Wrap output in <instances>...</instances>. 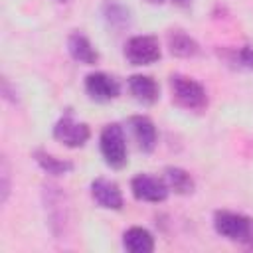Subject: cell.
I'll return each mask as SVG.
<instances>
[{
	"instance_id": "52a82bcc",
	"label": "cell",
	"mask_w": 253,
	"mask_h": 253,
	"mask_svg": "<svg viewBox=\"0 0 253 253\" xmlns=\"http://www.w3.org/2000/svg\"><path fill=\"white\" fill-rule=\"evenodd\" d=\"M85 93L97 103H109L121 95V83L105 71H95L85 77Z\"/></svg>"
},
{
	"instance_id": "6da1fadb",
	"label": "cell",
	"mask_w": 253,
	"mask_h": 253,
	"mask_svg": "<svg viewBox=\"0 0 253 253\" xmlns=\"http://www.w3.org/2000/svg\"><path fill=\"white\" fill-rule=\"evenodd\" d=\"M213 229L217 235L239 245H253V217L229 210L213 213Z\"/></svg>"
},
{
	"instance_id": "30bf717a",
	"label": "cell",
	"mask_w": 253,
	"mask_h": 253,
	"mask_svg": "<svg viewBox=\"0 0 253 253\" xmlns=\"http://www.w3.org/2000/svg\"><path fill=\"white\" fill-rule=\"evenodd\" d=\"M128 91L134 97V101H138L140 105H146V107L154 105L160 99V87H158L156 79L150 75H142V73L130 75L128 77Z\"/></svg>"
},
{
	"instance_id": "d6986e66",
	"label": "cell",
	"mask_w": 253,
	"mask_h": 253,
	"mask_svg": "<svg viewBox=\"0 0 253 253\" xmlns=\"http://www.w3.org/2000/svg\"><path fill=\"white\" fill-rule=\"evenodd\" d=\"M172 2H174L176 6H182V8H186V6H190V2H192V0H172Z\"/></svg>"
},
{
	"instance_id": "7a4b0ae2",
	"label": "cell",
	"mask_w": 253,
	"mask_h": 253,
	"mask_svg": "<svg viewBox=\"0 0 253 253\" xmlns=\"http://www.w3.org/2000/svg\"><path fill=\"white\" fill-rule=\"evenodd\" d=\"M170 91H172V101L186 111H204L208 107L206 87L188 75L172 73L170 75Z\"/></svg>"
},
{
	"instance_id": "8992f818",
	"label": "cell",
	"mask_w": 253,
	"mask_h": 253,
	"mask_svg": "<svg viewBox=\"0 0 253 253\" xmlns=\"http://www.w3.org/2000/svg\"><path fill=\"white\" fill-rule=\"evenodd\" d=\"M130 192L138 202L160 204L168 198L170 188L164 178H158L152 174H136L130 180Z\"/></svg>"
},
{
	"instance_id": "2e32d148",
	"label": "cell",
	"mask_w": 253,
	"mask_h": 253,
	"mask_svg": "<svg viewBox=\"0 0 253 253\" xmlns=\"http://www.w3.org/2000/svg\"><path fill=\"white\" fill-rule=\"evenodd\" d=\"M103 18L109 28L113 30H123L130 24V10L121 4L119 0H105L103 4Z\"/></svg>"
},
{
	"instance_id": "ac0fdd59",
	"label": "cell",
	"mask_w": 253,
	"mask_h": 253,
	"mask_svg": "<svg viewBox=\"0 0 253 253\" xmlns=\"http://www.w3.org/2000/svg\"><path fill=\"white\" fill-rule=\"evenodd\" d=\"M0 192H2L0 200H2V204H4V202L8 200V194H10V170H8L6 158L2 160V168H0Z\"/></svg>"
},
{
	"instance_id": "3957f363",
	"label": "cell",
	"mask_w": 253,
	"mask_h": 253,
	"mask_svg": "<svg viewBox=\"0 0 253 253\" xmlns=\"http://www.w3.org/2000/svg\"><path fill=\"white\" fill-rule=\"evenodd\" d=\"M99 148L101 156L107 166L113 170H121L128 162V150H126V136L125 128L119 123H109L103 126L99 136Z\"/></svg>"
},
{
	"instance_id": "e0dca14e",
	"label": "cell",
	"mask_w": 253,
	"mask_h": 253,
	"mask_svg": "<svg viewBox=\"0 0 253 253\" xmlns=\"http://www.w3.org/2000/svg\"><path fill=\"white\" fill-rule=\"evenodd\" d=\"M223 59L227 63H231L235 69L253 71V47H249V45H241L237 49H225Z\"/></svg>"
},
{
	"instance_id": "7c38bea8",
	"label": "cell",
	"mask_w": 253,
	"mask_h": 253,
	"mask_svg": "<svg viewBox=\"0 0 253 253\" xmlns=\"http://www.w3.org/2000/svg\"><path fill=\"white\" fill-rule=\"evenodd\" d=\"M166 42H168V49L174 57L190 59V57L200 55V43L184 30H170L166 36Z\"/></svg>"
},
{
	"instance_id": "44dd1931",
	"label": "cell",
	"mask_w": 253,
	"mask_h": 253,
	"mask_svg": "<svg viewBox=\"0 0 253 253\" xmlns=\"http://www.w3.org/2000/svg\"><path fill=\"white\" fill-rule=\"evenodd\" d=\"M59 2H67V0H59Z\"/></svg>"
},
{
	"instance_id": "5b68a950",
	"label": "cell",
	"mask_w": 253,
	"mask_h": 253,
	"mask_svg": "<svg viewBox=\"0 0 253 253\" xmlns=\"http://www.w3.org/2000/svg\"><path fill=\"white\" fill-rule=\"evenodd\" d=\"M53 138L67 148H81L91 138V128L87 123L75 121L71 111H65L53 125Z\"/></svg>"
},
{
	"instance_id": "5bb4252c",
	"label": "cell",
	"mask_w": 253,
	"mask_h": 253,
	"mask_svg": "<svg viewBox=\"0 0 253 253\" xmlns=\"http://www.w3.org/2000/svg\"><path fill=\"white\" fill-rule=\"evenodd\" d=\"M164 180H166L170 192L180 194V196H188L196 190V182H194L192 174L180 166H166L164 168Z\"/></svg>"
},
{
	"instance_id": "277c9868",
	"label": "cell",
	"mask_w": 253,
	"mask_h": 253,
	"mask_svg": "<svg viewBox=\"0 0 253 253\" xmlns=\"http://www.w3.org/2000/svg\"><path fill=\"white\" fill-rule=\"evenodd\" d=\"M123 53L130 65H152L160 59L162 49H160V42L156 36L142 34V36L128 38Z\"/></svg>"
},
{
	"instance_id": "ffe728a7",
	"label": "cell",
	"mask_w": 253,
	"mask_h": 253,
	"mask_svg": "<svg viewBox=\"0 0 253 253\" xmlns=\"http://www.w3.org/2000/svg\"><path fill=\"white\" fill-rule=\"evenodd\" d=\"M148 2H150V4H162L164 0H148Z\"/></svg>"
},
{
	"instance_id": "9c48e42d",
	"label": "cell",
	"mask_w": 253,
	"mask_h": 253,
	"mask_svg": "<svg viewBox=\"0 0 253 253\" xmlns=\"http://www.w3.org/2000/svg\"><path fill=\"white\" fill-rule=\"evenodd\" d=\"M128 128L132 132V138H134L138 150L148 154V152H152L156 148L158 134H156V126H154L150 117H146V115H132L128 119Z\"/></svg>"
},
{
	"instance_id": "8fae6325",
	"label": "cell",
	"mask_w": 253,
	"mask_h": 253,
	"mask_svg": "<svg viewBox=\"0 0 253 253\" xmlns=\"http://www.w3.org/2000/svg\"><path fill=\"white\" fill-rule=\"evenodd\" d=\"M67 51H69V55L75 61H79L83 65H95L99 61V51L93 47L89 38L85 34H81V32L69 34V38H67Z\"/></svg>"
},
{
	"instance_id": "4fadbf2b",
	"label": "cell",
	"mask_w": 253,
	"mask_h": 253,
	"mask_svg": "<svg viewBox=\"0 0 253 253\" xmlns=\"http://www.w3.org/2000/svg\"><path fill=\"white\" fill-rule=\"evenodd\" d=\"M123 247L128 253H152L154 251V237L148 229L132 225L123 233Z\"/></svg>"
},
{
	"instance_id": "9a60e30c",
	"label": "cell",
	"mask_w": 253,
	"mask_h": 253,
	"mask_svg": "<svg viewBox=\"0 0 253 253\" xmlns=\"http://www.w3.org/2000/svg\"><path fill=\"white\" fill-rule=\"evenodd\" d=\"M34 160L49 176H65V174H69L73 170V162L71 160L57 158V156H53V154H49V152H45L42 148L34 150Z\"/></svg>"
},
{
	"instance_id": "ba28073f",
	"label": "cell",
	"mask_w": 253,
	"mask_h": 253,
	"mask_svg": "<svg viewBox=\"0 0 253 253\" xmlns=\"http://www.w3.org/2000/svg\"><path fill=\"white\" fill-rule=\"evenodd\" d=\"M91 198L95 200V204L99 208L105 210H123L125 200H123V192L119 188L117 182L107 180V178H95L91 182Z\"/></svg>"
}]
</instances>
